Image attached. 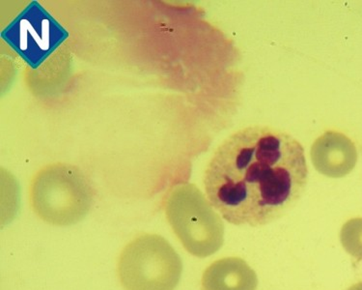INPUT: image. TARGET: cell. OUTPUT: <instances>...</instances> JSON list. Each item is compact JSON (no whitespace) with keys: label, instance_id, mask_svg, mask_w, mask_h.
I'll return each instance as SVG.
<instances>
[{"label":"cell","instance_id":"5b68a950","mask_svg":"<svg viewBox=\"0 0 362 290\" xmlns=\"http://www.w3.org/2000/svg\"><path fill=\"white\" fill-rule=\"evenodd\" d=\"M257 286L255 271L240 257L214 261L201 279L202 290H256Z\"/></svg>","mask_w":362,"mask_h":290},{"label":"cell","instance_id":"7a4b0ae2","mask_svg":"<svg viewBox=\"0 0 362 290\" xmlns=\"http://www.w3.org/2000/svg\"><path fill=\"white\" fill-rule=\"evenodd\" d=\"M181 258L168 240L142 233L124 247L117 274L125 290H174L181 279Z\"/></svg>","mask_w":362,"mask_h":290},{"label":"cell","instance_id":"6da1fadb","mask_svg":"<svg viewBox=\"0 0 362 290\" xmlns=\"http://www.w3.org/2000/svg\"><path fill=\"white\" fill-rule=\"evenodd\" d=\"M308 182L305 149L292 134L247 126L224 139L203 176L208 202L224 220L253 228L292 209Z\"/></svg>","mask_w":362,"mask_h":290},{"label":"cell","instance_id":"3957f363","mask_svg":"<svg viewBox=\"0 0 362 290\" xmlns=\"http://www.w3.org/2000/svg\"><path fill=\"white\" fill-rule=\"evenodd\" d=\"M212 207L198 192H179L169 200V224L187 252L194 257H210L223 247V223Z\"/></svg>","mask_w":362,"mask_h":290},{"label":"cell","instance_id":"277c9868","mask_svg":"<svg viewBox=\"0 0 362 290\" xmlns=\"http://www.w3.org/2000/svg\"><path fill=\"white\" fill-rule=\"evenodd\" d=\"M30 199L42 220L50 225L70 226L87 214L92 195L84 182L62 176L38 179L31 188Z\"/></svg>","mask_w":362,"mask_h":290},{"label":"cell","instance_id":"52a82bcc","mask_svg":"<svg viewBox=\"0 0 362 290\" xmlns=\"http://www.w3.org/2000/svg\"><path fill=\"white\" fill-rule=\"evenodd\" d=\"M340 240L348 254L362 260V218L346 221L341 229Z\"/></svg>","mask_w":362,"mask_h":290},{"label":"cell","instance_id":"ba28073f","mask_svg":"<svg viewBox=\"0 0 362 290\" xmlns=\"http://www.w3.org/2000/svg\"><path fill=\"white\" fill-rule=\"evenodd\" d=\"M348 290H362V282L351 286Z\"/></svg>","mask_w":362,"mask_h":290},{"label":"cell","instance_id":"8992f818","mask_svg":"<svg viewBox=\"0 0 362 290\" xmlns=\"http://www.w3.org/2000/svg\"><path fill=\"white\" fill-rule=\"evenodd\" d=\"M327 159L324 173L332 178H342L355 168L358 153L350 139L339 133H330L327 138Z\"/></svg>","mask_w":362,"mask_h":290}]
</instances>
